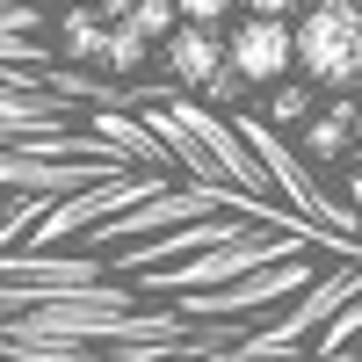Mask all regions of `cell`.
Returning a JSON list of instances; mask_svg holds the SVG:
<instances>
[{"mask_svg":"<svg viewBox=\"0 0 362 362\" xmlns=\"http://www.w3.org/2000/svg\"><path fill=\"white\" fill-rule=\"evenodd\" d=\"M305 87H312V80H305ZM305 87H276V95H268V124H276V131H305L312 116H319Z\"/></svg>","mask_w":362,"mask_h":362,"instance_id":"cell-10","label":"cell"},{"mask_svg":"<svg viewBox=\"0 0 362 362\" xmlns=\"http://www.w3.org/2000/svg\"><path fill=\"white\" fill-rule=\"evenodd\" d=\"M247 87H254L247 73H239V66H225L218 80H210V87H203V95H210V102H239V95H247Z\"/></svg>","mask_w":362,"mask_h":362,"instance_id":"cell-13","label":"cell"},{"mask_svg":"<svg viewBox=\"0 0 362 362\" xmlns=\"http://www.w3.org/2000/svg\"><path fill=\"white\" fill-rule=\"evenodd\" d=\"M87 167H58V160H44V153H8V189H87Z\"/></svg>","mask_w":362,"mask_h":362,"instance_id":"cell-7","label":"cell"},{"mask_svg":"<svg viewBox=\"0 0 362 362\" xmlns=\"http://www.w3.org/2000/svg\"><path fill=\"white\" fill-rule=\"evenodd\" d=\"M160 58H167V80L174 87H210L225 66H232V44L218 37V29H196V22H181L174 37L160 44Z\"/></svg>","mask_w":362,"mask_h":362,"instance_id":"cell-3","label":"cell"},{"mask_svg":"<svg viewBox=\"0 0 362 362\" xmlns=\"http://www.w3.org/2000/svg\"><path fill=\"white\" fill-rule=\"evenodd\" d=\"M355 131H362V109L355 102H326L312 124H305V153L312 160H341L348 145H355Z\"/></svg>","mask_w":362,"mask_h":362,"instance_id":"cell-6","label":"cell"},{"mask_svg":"<svg viewBox=\"0 0 362 362\" xmlns=\"http://www.w3.org/2000/svg\"><path fill=\"white\" fill-rule=\"evenodd\" d=\"M87 131H95L102 145H124V153H138V160H167V138L153 131V124H138V116H124V109H95L87 116Z\"/></svg>","mask_w":362,"mask_h":362,"instance_id":"cell-4","label":"cell"},{"mask_svg":"<svg viewBox=\"0 0 362 362\" xmlns=\"http://www.w3.org/2000/svg\"><path fill=\"white\" fill-rule=\"evenodd\" d=\"M239 15H305V0H239Z\"/></svg>","mask_w":362,"mask_h":362,"instance_id":"cell-14","label":"cell"},{"mask_svg":"<svg viewBox=\"0 0 362 362\" xmlns=\"http://www.w3.org/2000/svg\"><path fill=\"white\" fill-rule=\"evenodd\" d=\"M153 51H160V44L145 37L138 22H109V51H102V66L131 80V73H138V66H145V58H153Z\"/></svg>","mask_w":362,"mask_h":362,"instance_id":"cell-8","label":"cell"},{"mask_svg":"<svg viewBox=\"0 0 362 362\" xmlns=\"http://www.w3.org/2000/svg\"><path fill=\"white\" fill-rule=\"evenodd\" d=\"M102 51H109L102 0H95V8H66V15H58V58H87V66H102Z\"/></svg>","mask_w":362,"mask_h":362,"instance_id":"cell-5","label":"cell"},{"mask_svg":"<svg viewBox=\"0 0 362 362\" xmlns=\"http://www.w3.org/2000/svg\"><path fill=\"white\" fill-rule=\"evenodd\" d=\"M225 44H232V66L254 87H283V73L297 66V22H283V15H239Z\"/></svg>","mask_w":362,"mask_h":362,"instance_id":"cell-2","label":"cell"},{"mask_svg":"<svg viewBox=\"0 0 362 362\" xmlns=\"http://www.w3.org/2000/svg\"><path fill=\"white\" fill-rule=\"evenodd\" d=\"M232 8H239V0H181V22H196V29H218Z\"/></svg>","mask_w":362,"mask_h":362,"instance_id":"cell-11","label":"cell"},{"mask_svg":"<svg viewBox=\"0 0 362 362\" xmlns=\"http://www.w3.org/2000/svg\"><path fill=\"white\" fill-rule=\"evenodd\" d=\"M297 73L312 87H362V0H312L297 22Z\"/></svg>","mask_w":362,"mask_h":362,"instance_id":"cell-1","label":"cell"},{"mask_svg":"<svg viewBox=\"0 0 362 362\" xmlns=\"http://www.w3.org/2000/svg\"><path fill=\"white\" fill-rule=\"evenodd\" d=\"M116 22H138L153 44H167L174 29H181V0H124V15Z\"/></svg>","mask_w":362,"mask_h":362,"instance_id":"cell-9","label":"cell"},{"mask_svg":"<svg viewBox=\"0 0 362 362\" xmlns=\"http://www.w3.org/2000/svg\"><path fill=\"white\" fill-rule=\"evenodd\" d=\"M0 22H8V37H37V29H44L37 0H8V15H0Z\"/></svg>","mask_w":362,"mask_h":362,"instance_id":"cell-12","label":"cell"}]
</instances>
